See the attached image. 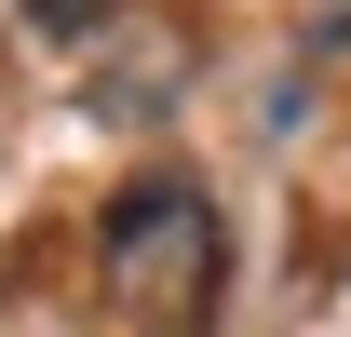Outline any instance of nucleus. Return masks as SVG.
Masks as SVG:
<instances>
[{"mask_svg": "<svg viewBox=\"0 0 351 337\" xmlns=\"http://www.w3.org/2000/svg\"><path fill=\"white\" fill-rule=\"evenodd\" d=\"M95 270H108V310L189 337L203 310H217V270H230L217 203H203L189 175H135L122 203H108V229H95Z\"/></svg>", "mask_w": 351, "mask_h": 337, "instance_id": "f257e3e1", "label": "nucleus"}, {"mask_svg": "<svg viewBox=\"0 0 351 337\" xmlns=\"http://www.w3.org/2000/svg\"><path fill=\"white\" fill-rule=\"evenodd\" d=\"M27 27H41V41H95V27H108V0H27Z\"/></svg>", "mask_w": 351, "mask_h": 337, "instance_id": "f03ea898", "label": "nucleus"}]
</instances>
